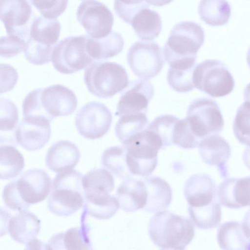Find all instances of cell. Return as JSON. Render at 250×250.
I'll use <instances>...</instances> for the list:
<instances>
[{
    "instance_id": "obj_1",
    "label": "cell",
    "mask_w": 250,
    "mask_h": 250,
    "mask_svg": "<svg viewBox=\"0 0 250 250\" xmlns=\"http://www.w3.org/2000/svg\"><path fill=\"white\" fill-rule=\"evenodd\" d=\"M77 106V99L74 92L59 84L30 91L22 105L24 117L43 116L51 121L55 117L71 114Z\"/></svg>"
},
{
    "instance_id": "obj_2",
    "label": "cell",
    "mask_w": 250,
    "mask_h": 250,
    "mask_svg": "<svg viewBox=\"0 0 250 250\" xmlns=\"http://www.w3.org/2000/svg\"><path fill=\"white\" fill-rule=\"evenodd\" d=\"M51 178L45 171L30 169L4 187L2 197L5 205L13 210H27L31 205L42 201L48 195Z\"/></svg>"
},
{
    "instance_id": "obj_3",
    "label": "cell",
    "mask_w": 250,
    "mask_h": 250,
    "mask_svg": "<svg viewBox=\"0 0 250 250\" xmlns=\"http://www.w3.org/2000/svg\"><path fill=\"white\" fill-rule=\"evenodd\" d=\"M148 234L161 249L183 250L193 239L195 230L188 218L164 210L150 219Z\"/></svg>"
},
{
    "instance_id": "obj_4",
    "label": "cell",
    "mask_w": 250,
    "mask_h": 250,
    "mask_svg": "<svg viewBox=\"0 0 250 250\" xmlns=\"http://www.w3.org/2000/svg\"><path fill=\"white\" fill-rule=\"evenodd\" d=\"M83 176L72 169L56 175L47 200L50 212L59 216H68L82 207L84 202Z\"/></svg>"
},
{
    "instance_id": "obj_5",
    "label": "cell",
    "mask_w": 250,
    "mask_h": 250,
    "mask_svg": "<svg viewBox=\"0 0 250 250\" xmlns=\"http://www.w3.org/2000/svg\"><path fill=\"white\" fill-rule=\"evenodd\" d=\"M126 149V161L132 175L146 177L155 169L157 154L164 149L160 137L146 127L130 137L124 144Z\"/></svg>"
},
{
    "instance_id": "obj_6",
    "label": "cell",
    "mask_w": 250,
    "mask_h": 250,
    "mask_svg": "<svg viewBox=\"0 0 250 250\" xmlns=\"http://www.w3.org/2000/svg\"><path fill=\"white\" fill-rule=\"evenodd\" d=\"M83 79L89 92L103 99L113 97L129 83L125 67L110 62H92L85 69Z\"/></svg>"
},
{
    "instance_id": "obj_7",
    "label": "cell",
    "mask_w": 250,
    "mask_h": 250,
    "mask_svg": "<svg viewBox=\"0 0 250 250\" xmlns=\"http://www.w3.org/2000/svg\"><path fill=\"white\" fill-rule=\"evenodd\" d=\"M205 32L202 27L191 21L175 24L166 42L163 55L167 63L188 58H197V53L203 44Z\"/></svg>"
},
{
    "instance_id": "obj_8",
    "label": "cell",
    "mask_w": 250,
    "mask_h": 250,
    "mask_svg": "<svg viewBox=\"0 0 250 250\" xmlns=\"http://www.w3.org/2000/svg\"><path fill=\"white\" fill-rule=\"evenodd\" d=\"M192 82L194 87L214 98L224 97L233 90L235 82L224 63L208 59L195 66Z\"/></svg>"
},
{
    "instance_id": "obj_9",
    "label": "cell",
    "mask_w": 250,
    "mask_h": 250,
    "mask_svg": "<svg viewBox=\"0 0 250 250\" xmlns=\"http://www.w3.org/2000/svg\"><path fill=\"white\" fill-rule=\"evenodd\" d=\"M87 35L70 36L63 39L52 50L51 61L58 72L70 74L82 70L94 60L87 53Z\"/></svg>"
},
{
    "instance_id": "obj_10",
    "label": "cell",
    "mask_w": 250,
    "mask_h": 250,
    "mask_svg": "<svg viewBox=\"0 0 250 250\" xmlns=\"http://www.w3.org/2000/svg\"><path fill=\"white\" fill-rule=\"evenodd\" d=\"M186 119L195 136L201 140L222 131L224 121L219 106L214 100L201 98L188 106Z\"/></svg>"
},
{
    "instance_id": "obj_11",
    "label": "cell",
    "mask_w": 250,
    "mask_h": 250,
    "mask_svg": "<svg viewBox=\"0 0 250 250\" xmlns=\"http://www.w3.org/2000/svg\"><path fill=\"white\" fill-rule=\"evenodd\" d=\"M126 58L133 73L143 80H148L156 76L164 64L161 48L154 41L143 40L133 43Z\"/></svg>"
},
{
    "instance_id": "obj_12",
    "label": "cell",
    "mask_w": 250,
    "mask_h": 250,
    "mask_svg": "<svg viewBox=\"0 0 250 250\" xmlns=\"http://www.w3.org/2000/svg\"><path fill=\"white\" fill-rule=\"evenodd\" d=\"M112 122V114L107 107L101 103L92 101L79 110L75 125L81 136L89 139H96L107 133Z\"/></svg>"
},
{
    "instance_id": "obj_13",
    "label": "cell",
    "mask_w": 250,
    "mask_h": 250,
    "mask_svg": "<svg viewBox=\"0 0 250 250\" xmlns=\"http://www.w3.org/2000/svg\"><path fill=\"white\" fill-rule=\"evenodd\" d=\"M76 16L88 36L92 38H102L112 31L113 15L105 4L97 0L83 1L77 8Z\"/></svg>"
},
{
    "instance_id": "obj_14",
    "label": "cell",
    "mask_w": 250,
    "mask_h": 250,
    "mask_svg": "<svg viewBox=\"0 0 250 250\" xmlns=\"http://www.w3.org/2000/svg\"><path fill=\"white\" fill-rule=\"evenodd\" d=\"M34 18L28 0H0V20L7 35L28 39Z\"/></svg>"
},
{
    "instance_id": "obj_15",
    "label": "cell",
    "mask_w": 250,
    "mask_h": 250,
    "mask_svg": "<svg viewBox=\"0 0 250 250\" xmlns=\"http://www.w3.org/2000/svg\"><path fill=\"white\" fill-rule=\"evenodd\" d=\"M124 90L117 104L115 115L120 117L146 114L154 93L152 84L148 80H137L129 83Z\"/></svg>"
},
{
    "instance_id": "obj_16",
    "label": "cell",
    "mask_w": 250,
    "mask_h": 250,
    "mask_svg": "<svg viewBox=\"0 0 250 250\" xmlns=\"http://www.w3.org/2000/svg\"><path fill=\"white\" fill-rule=\"evenodd\" d=\"M50 122L43 116L24 117L15 130L17 142L27 150L41 149L51 137Z\"/></svg>"
},
{
    "instance_id": "obj_17",
    "label": "cell",
    "mask_w": 250,
    "mask_h": 250,
    "mask_svg": "<svg viewBox=\"0 0 250 250\" xmlns=\"http://www.w3.org/2000/svg\"><path fill=\"white\" fill-rule=\"evenodd\" d=\"M216 190L215 182L209 175L198 173L186 181L184 194L189 207L199 208L217 200Z\"/></svg>"
},
{
    "instance_id": "obj_18",
    "label": "cell",
    "mask_w": 250,
    "mask_h": 250,
    "mask_svg": "<svg viewBox=\"0 0 250 250\" xmlns=\"http://www.w3.org/2000/svg\"><path fill=\"white\" fill-rule=\"evenodd\" d=\"M249 176L227 178L216 190L217 198L222 205L230 208H239L250 205Z\"/></svg>"
},
{
    "instance_id": "obj_19",
    "label": "cell",
    "mask_w": 250,
    "mask_h": 250,
    "mask_svg": "<svg viewBox=\"0 0 250 250\" xmlns=\"http://www.w3.org/2000/svg\"><path fill=\"white\" fill-rule=\"evenodd\" d=\"M198 146L203 161L208 165L217 166L222 175L226 176V164L231 155L228 141L219 134H213L202 139Z\"/></svg>"
},
{
    "instance_id": "obj_20",
    "label": "cell",
    "mask_w": 250,
    "mask_h": 250,
    "mask_svg": "<svg viewBox=\"0 0 250 250\" xmlns=\"http://www.w3.org/2000/svg\"><path fill=\"white\" fill-rule=\"evenodd\" d=\"M80 151L75 144L67 140L53 144L47 151L45 163L47 167L55 172L73 169L78 163Z\"/></svg>"
},
{
    "instance_id": "obj_21",
    "label": "cell",
    "mask_w": 250,
    "mask_h": 250,
    "mask_svg": "<svg viewBox=\"0 0 250 250\" xmlns=\"http://www.w3.org/2000/svg\"><path fill=\"white\" fill-rule=\"evenodd\" d=\"M249 222L231 221L222 224L217 232V240L223 250H248L250 249Z\"/></svg>"
},
{
    "instance_id": "obj_22",
    "label": "cell",
    "mask_w": 250,
    "mask_h": 250,
    "mask_svg": "<svg viewBox=\"0 0 250 250\" xmlns=\"http://www.w3.org/2000/svg\"><path fill=\"white\" fill-rule=\"evenodd\" d=\"M116 198L120 208L125 212L143 208L147 199L144 181L132 177L125 180L117 188Z\"/></svg>"
},
{
    "instance_id": "obj_23",
    "label": "cell",
    "mask_w": 250,
    "mask_h": 250,
    "mask_svg": "<svg viewBox=\"0 0 250 250\" xmlns=\"http://www.w3.org/2000/svg\"><path fill=\"white\" fill-rule=\"evenodd\" d=\"M41 228L40 220L33 213L23 210L10 219L8 231L14 240L26 245L36 238Z\"/></svg>"
},
{
    "instance_id": "obj_24",
    "label": "cell",
    "mask_w": 250,
    "mask_h": 250,
    "mask_svg": "<svg viewBox=\"0 0 250 250\" xmlns=\"http://www.w3.org/2000/svg\"><path fill=\"white\" fill-rule=\"evenodd\" d=\"M147 192L146 204L143 209L150 212L165 210L170 205L172 191L169 185L162 178L148 176L142 179Z\"/></svg>"
},
{
    "instance_id": "obj_25",
    "label": "cell",
    "mask_w": 250,
    "mask_h": 250,
    "mask_svg": "<svg viewBox=\"0 0 250 250\" xmlns=\"http://www.w3.org/2000/svg\"><path fill=\"white\" fill-rule=\"evenodd\" d=\"M84 199L101 198L110 195L114 188V179L107 170H91L82 178Z\"/></svg>"
},
{
    "instance_id": "obj_26",
    "label": "cell",
    "mask_w": 250,
    "mask_h": 250,
    "mask_svg": "<svg viewBox=\"0 0 250 250\" xmlns=\"http://www.w3.org/2000/svg\"><path fill=\"white\" fill-rule=\"evenodd\" d=\"M196 58L184 59L169 64L167 81L174 91L186 93L192 90V77Z\"/></svg>"
},
{
    "instance_id": "obj_27",
    "label": "cell",
    "mask_w": 250,
    "mask_h": 250,
    "mask_svg": "<svg viewBox=\"0 0 250 250\" xmlns=\"http://www.w3.org/2000/svg\"><path fill=\"white\" fill-rule=\"evenodd\" d=\"M124 46L122 35L111 31L106 36L100 39H93L87 36L86 49L88 55L96 60H105L121 53Z\"/></svg>"
},
{
    "instance_id": "obj_28",
    "label": "cell",
    "mask_w": 250,
    "mask_h": 250,
    "mask_svg": "<svg viewBox=\"0 0 250 250\" xmlns=\"http://www.w3.org/2000/svg\"><path fill=\"white\" fill-rule=\"evenodd\" d=\"M88 230L87 226L84 225L83 227L70 228L64 233L55 234L46 244V249H91Z\"/></svg>"
},
{
    "instance_id": "obj_29",
    "label": "cell",
    "mask_w": 250,
    "mask_h": 250,
    "mask_svg": "<svg viewBox=\"0 0 250 250\" xmlns=\"http://www.w3.org/2000/svg\"><path fill=\"white\" fill-rule=\"evenodd\" d=\"M61 29L57 19L40 16L33 21L28 39L40 45L54 47L59 40Z\"/></svg>"
},
{
    "instance_id": "obj_30",
    "label": "cell",
    "mask_w": 250,
    "mask_h": 250,
    "mask_svg": "<svg viewBox=\"0 0 250 250\" xmlns=\"http://www.w3.org/2000/svg\"><path fill=\"white\" fill-rule=\"evenodd\" d=\"M131 25L138 38L149 41L157 37L162 28L160 15L149 8L140 10L133 17Z\"/></svg>"
},
{
    "instance_id": "obj_31",
    "label": "cell",
    "mask_w": 250,
    "mask_h": 250,
    "mask_svg": "<svg viewBox=\"0 0 250 250\" xmlns=\"http://www.w3.org/2000/svg\"><path fill=\"white\" fill-rule=\"evenodd\" d=\"M198 11L201 19L212 26L227 24L231 15V7L227 0H201Z\"/></svg>"
},
{
    "instance_id": "obj_32",
    "label": "cell",
    "mask_w": 250,
    "mask_h": 250,
    "mask_svg": "<svg viewBox=\"0 0 250 250\" xmlns=\"http://www.w3.org/2000/svg\"><path fill=\"white\" fill-rule=\"evenodd\" d=\"M17 145H0V179L10 180L17 177L24 167V159L16 148Z\"/></svg>"
},
{
    "instance_id": "obj_33",
    "label": "cell",
    "mask_w": 250,
    "mask_h": 250,
    "mask_svg": "<svg viewBox=\"0 0 250 250\" xmlns=\"http://www.w3.org/2000/svg\"><path fill=\"white\" fill-rule=\"evenodd\" d=\"M126 156V149L124 146H111L106 149L102 154V165L119 178L129 179L132 177V174L127 166Z\"/></svg>"
},
{
    "instance_id": "obj_34",
    "label": "cell",
    "mask_w": 250,
    "mask_h": 250,
    "mask_svg": "<svg viewBox=\"0 0 250 250\" xmlns=\"http://www.w3.org/2000/svg\"><path fill=\"white\" fill-rule=\"evenodd\" d=\"M188 211L191 222L201 229L216 228L221 221L222 210L218 200L202 207L188 206Z\"/></svg>"
},
{
    "instance_id": "obj_35",
    "label": "cell",
    "mask_w": 250,
    "mask_h": 250,
    "mask_svg": "<svg viewBox=\"0 0 250 250\" xmlns=\"http://www.w3.org/2000/svg\"><path fill=\"white\" fill-rule=\"evenodd\" d=\"M148 124L146 113L120 117L115 126V132L123 145L130 137L145 129Z\"/></svg>"
},
{
    "instance_id": "obj_36",
    "label": "cell",
    "mask_w": 250,
    "mask_h": 250,
    "mask_svg": "<svg viewBox=\"0 0 250 250\" xmlns=\"http://www.w3.org/2000/svg\"><path fill=\"white\" fill-rule=\"evenodd\" d=\"M85 214L101 220L107 219L113 216L120 208L116 197L94 202H84Z\"/></svg>"
},
{
    "instance_id": "obj_37",
    "label": "cell",
    "mask_w": 250,
    "mask_h": 250,
    "mask_svg": "<svg viewBox=\"0 0 250 250\" xmlns=\"http://www.w3.org/2000/svg\"><path fill=\"white\" fill-rule=\"evenodd\" d=\"M179 119L172 115H162L156 117L146 127L160 137L165 148L173 144V129L175 123Z\"/></svg>"
},
{
    "instance_id": "obj_38",
    "label": "cell",
    "mask_w": 250,
    "mask_h": 250,
    "mask_svg": "<svg viewBox=\"0 0 250 250\" xmlns=\"http://www.w3.org/2000/svg\"><path fill=\"white\" fill-rule=\"evenodd\" d=\"M250 103L244 102L238 109L233 124V130L237 140L249 146L250 143Z\"/></svg>"
},
{
    "instance_id": "obj_39",
    "label": "cell",
    "mask_w": 250,
    "mask_h": 250,
    "mask_svg": "<svg viewBox=\"0 0 250 250\" xmlns=\"http://www.w3.org/2000/svg\"><path fill=\"white\" fill-rule=\"evenodd\" d=\"M201 140L192 132L186 118L178 120L175 124L172 135V143L185 149L198 146Z\"/></svg>"
},
{
    "instance_id": "obj_40",
    "label": "cell",
    "mask_w": 250,
    "mask_h": 250,
    "mask_svg": "<svg viewBox=\"0 0 250 250\" xmlns=\"http://www.w3.org/2000/svg\"><path fill=\"white\" fill-rule=\"evenodd\" d=\"M19 122L16 105L9 99L0 98V132H11Z\"/></svg>"
},
{
    "instance_id": "obj_41",
    "label": "cell",
    "mask_w": 250,
    "mask_h": 250,
    "mask_svg": "<svg viewBox=\"0 0 250 250\" xmlns=\"http://www.w3.org/2000/svg\"><path fill=\"white\" fill-rule=\"evenodd\" d=\"M53 48L40 45L28 39L23 51L25 57L30 63L42 65L51 61Z\"/></svg>"
},
{
    "instance_id": "obj_42",
    "label": "cell",
    "mask_w": 250,
    "mask_h": 250,
    "mask_svg": "<svg viewBox=\"0 0 250 250\" xmlns=\"http://www.w3.org/2000/svg\"><path fill=\"white\" fill-rule=\"evenodd\" d=\"M149 7L145 0H115L114 3L117 16L129 24H131L132 19L138 12Z\"/></svg>"
},
{
    "instance_id": "obj_43",
    "label": "cell",
    "mask_w": 250,
    "mask_h": 250,
    "mask_svg": "<svg viewBox=\"0 0 250 250\" xmlns=\"http://www.w3.org/2000/svg\"><path fill=\"white\" fill-rule=\"evenodd\" d=\"M30 1L43 17L56 19L66 10L68 0H30Z\"/></svg>"
},
{
    "instance_id": "obj_44",
    "label": "cell",
    "mask_w": 250,
    "mask_h": 250,
    "mask_svg": "<svg viewBox=\"0 0 250 250\" xmlns=\"http://www.w3.org/2000/svg\"><path fill=\"white\" fill-rule=\"evenodd\" d=\"M25 41L19 36L9 35L0 37V56L9 58L23 51Z\"/></svg>"
},
{
    "instance_id": "obj_45",
    "label": "cell",
    "mask_w": 250,
    "mask_h": 250,
    "mask_svg": "<svg viewBox=\"0 0 250 250\" xmlns=\"http://www.w3.org/2000/svg\"><path fill=\"white\" fill-rule=\"evenodd\" d=\"M18 73L12 65L0 63V94L12 90L18 80Z\"/></svg>"
},
{
    "instance_id": "obj_46",
    "label": "cell",
    "mask_w": 250,
    "mask_h": 250,
    "mask_svg": "<svg viewBox=\"0 0 250 250\" xmlns=\"http://www.w3.org/2000/svg\"><path fill=\"white\" fill-rule=\"evenodd\" d=\"M11 213L6 209L0 207V237L7 234L9 221Z\"/></svg>"
},
{
    "instance_id": "obj_47",
    "label": "cell",
    "mask_w": 250,
    "mask_h": 250,
    "mask_svg": "<svg viewBox=\"0 0 250 250\" xmlns=\"http://www.w3.org/2000/svg\"><path fill=\"white\" fill-rule=\"evenodd\" d=\"M148 4L155 6H162L171 2L173 0H145Z\"/></svg>"
}]
</instances>
